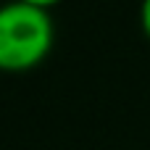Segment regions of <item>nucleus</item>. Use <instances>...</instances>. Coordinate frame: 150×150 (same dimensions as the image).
Instances as JSON below:
<instances>
[{"label":"nucleus","mask_w":150,"mask_h":150,"mask_svg":"<svg viewBox=\"0 0 150 150\" xmlns=\"http://www.w3.org/2000/svg\"><path fill=\"white\" fill-rule=\"evenodd\" d=\"M55 29L47 8L11 0L0 11V66L21 74L40 66L53 50Z\"/></svg>","instance_id":"nucleus-1"},{"label":"nucleus","mask_w":150,"mask_h":150,"mask_svg":"<svg viewBox=\"0 0 150 150\" xmlns=\"http://www.w3.org/2000/svg\"><path fill=\"white\" fill-rule=\"evenodd\" d=\"M140 29H142V34L150 40V0H142L140 3Z\"/></svg>","instance_id":"nucleus-2"},{"label":"nucleus","mask_w":150,"mask_h":150,"mask_svg":"<svg viewBox=\"0 0 150 150\" xmlns=\"http://www.w3.org/2000/svg\"><path fill=\"white\" fill-rule=\"evenodd\" d=\"M24 3H32V5H40V8H53V5H58L61 0H24Z\"/></svg>","instance_id":"nucleus-3"}]
</instances>
